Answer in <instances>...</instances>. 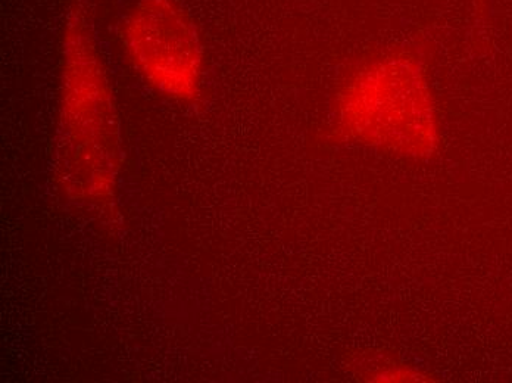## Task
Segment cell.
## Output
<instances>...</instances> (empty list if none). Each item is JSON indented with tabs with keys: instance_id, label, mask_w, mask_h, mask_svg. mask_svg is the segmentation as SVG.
Instances as JSON below:
<instances>
[{
	"instance_id": "2",
	"label": "cell",
	"mask_w": 512,
	"mask_h": 383,
	"mask_svg": "<svg viewBox=\"0 0 512 383\" xmlns=\"http://www.w3.org/2000/svg\"><path fill=\"white\" fill-rule=\"evenodd\" d=\"M337 127L354 142L424 160L440 143L439 117L423 62L410 52L376 56L337 96Z\"/></svg>"
},
{
	"instance_id": "3",
	"label": "cell",
	"mask_w": 512,
	"mask_h": 383,
	"mask_svg": "<svg viewBox=\"0 0 512 383\" xmlns=\"http://www.w3.org/2000/svg\"><path fill=\"white\" fill-rule=\"evenodd\" d=\"M118 42L131 70L155 93L184 105L199 101L204 45L181 0H134L118 24Z\"/></svg>"
},
{
	"instance_id": "1",
	"label": "cell",
	"mask_w": 512,
	"mask_h": 383,
	"mask_svg": "<svg viewBox=\"0 0 512 383\" xmlns=\"http://www.w3.org/2000/svg\"><path fill=\"white\" fill-rule=\"evenodd\" d=\"M121 127L114 89L90 15L68 9L61 36L55 177L70 201L103 208L117 196Z\"/></svg>"
}]
</instances>
